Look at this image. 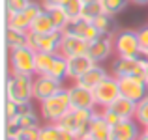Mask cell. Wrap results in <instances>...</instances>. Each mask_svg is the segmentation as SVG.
I'll return each instance as SVG.
<instances>
[{
    "instance_id": "1",
    "label": "cell",
    "mask_w": 148,
    "mask_h": 140,
    "mask_svg": "<svg viewBox=\"0 0 148 140\" xmlns=\"http://www.w3.org/2000/svg\"><path fill=\"white\" fill-rule=\"evenodd\" d=\"M69 108H71V99H69V92L66 88H62L54 95L41 101V116L51 123H58L68 114Z\"/></svg>"
},
{
    "instance_id": "2",
    "label": "cell",
    "mask_w": 148,
    "mask_h": 140,
    "mask_svg": "<svg viewBox=\"0 0 148 140\" xmlns=\"http://www.w3.org/2000/svg\"><path fill=\"white\" fill-rule=\"evenodd\" d=\"M6 95L10 101L19 105H28L34 97V79L32 75H11L6 82Z\"/></svg>"
},
{
    "instance_id": "3",
    "label": "cell",
    "mask_w": 148,
    "mask_h": 140,
    "mask_svg": "<svg viewBox=\"0 0 148 140\" xmlns=\"http://www.w3.org/2000/svg\"><path fill=\"white\" fill-rule=\"evenodd\" d=\"M94 114L96 112L88 110V108H73L71 107L68 110V114H66L56 125L62 127V129L71 131V133H75L77 137L81 138V137H84V135H88L90 122H92V118H94Z\"/></svg>"
},
{
    "instance_id": "4",
    "label": "cell",
    "mask_w": 148,
    "mask_h": 140,
    "mask_svg": "<svg viewBox=\"0 0 148 140\" xmlns=\"http://www.w3.org/2000/svg\"><path fill=\"white\" fill-rule=\"evenodd\" d=\"M10 67L15 75H34L36 73V50L30 47L10 49Z\"/></svg>"
},
{
    "instance_id": "5",
    "label": "cell",
    "mask_w": 148,
    "mask_h": 140,
    "mask_svg": "<svg viewBox=\"0 0 148 140\" xmlns=\"http://www.w3.org/2000/svg\"><path fill=\"white\" fill-rule=\"evenodd\" d=\"M114 50L122 58H135L141 54V43L135 30H120L114 34Z\"/></svg>"
},
{
    "instance_id": "6",
    "label": "cell",
    "mask_w": 148,
    "mask_h": 140,
    "mask_svg": "<svg viewBox=\"0 0 148 140\" xmlns=\"http://www.w3.org/2000/svg\"><path fill=\"white\" fill-rule=\"evenodd\" d=\"M146 64H148V60L143 58L141 54L135 58L118 56V60L112 64V73H114L116 79H122V77H143Z\"/></svg>"
},
{
    "instance_id": "7",
    "label": "cell",
    "mask_w": 148,
    "mask_h": 140,
    "mask_svg": "<svg viewBox=\"0 0 148 140\" xmlns=\"http://www.w3.org/2000/svg\"><path fill=\"white\" fill-rule=\"evenodd\" d=\"M94 97H96V105L107 108L118 99L122 93H120V84H118V79L116 77H107L99 86H96L94 90Z\"/></svg>"
},
{
    "instance_id": "8",
    "label": "cell",
    "mask_w": 148,
    "mask_h": 140,
    "mask_svg": "<svg viewBox=\"0 0 148 140\" xmlns=\"http://www.w3.org/2000/svg\"><path fill=\"white\" fill-rule=\"evenodd\" d=\"M62 34H66V36L81 37V39L88 41V43H92L94 39H98V37L101 36V34L98 32V28L92 24V21H86V19H83V17L71 19V21L64 26Z\"/></svg>"
},
{
    "instance_id": "9",
    "label": "cell",
    "mask_w": 148,
    "mask_h": 140,
    "mask_svg": "<svg viewBox=\"0 0 148 140\" xmlns=\"http://www.w3.org/2000/svg\"><path fill=\"white\" fill-rule=\"evenodd\" d=\"M62 36H64L62 30H56L53 34H45V36L28 32V47L36 52H58Z\"/></svg>"
},
{
    "instance_id": "10",
    "label": "cell",
    "mask_w": 148,
    "mask_h": 140,
    "mask_svg": "<svg viewBox=\"0 0 148 140\" xmlns=\"http://www.w3.org/2000/svg\"><path fill=\"white\" fill-rule=\"evenodd\" d=\"M118 84H120V93L127 99L135 101V103H139L148 95V84L145 77H122V79H118Z\"/></svg>"
},
{
    "instance_id": "11",
    "label": "cell",
    "mask_w": 148,
    "mask_h": 140,
    "mask_svg": "<svg viewBox=\"0 0 148 140\" xmlns=\"http://www.w3.org/2000/svg\"><path fill=\"white\" fill-rule=\"evenodd\" d=\"M62 90V82L56 79H53L51 75H38L34 79V97L38 101H45L47 97L54 95L56 92Z\"/></svg>"
},
{
    "instance_id": "12",
    "label": "cell",
    "mask_w": 148,
    "mask_h": 140,
    "mask_svg": "<svg viewBox=\"0 0 148 140\" xmlns=\"http://www.w3.org/2000/svg\"><path fill=\"white\" fill-rule=\"evenodd\" d=\"M114 50V37L112 36H99L98 39H94L90 45H88V56L99 64V62L107 60L111 56V52Z\"/></svg>"
},
{
    "instance_id": "13",
    "label": "cell",
    "mask_w": 148,
    "mask_h": 140,
    "mask_svg": "<svg viewBox=\"0 0 148 140\" xmlns=\"http://www.w3.org/2000/svg\"><path fill=\"white\" fill-rule=\"evenodd\" d=\"M68 92H69V99H71L73 108H88V110H94L96 97H94V92L92 90H88V88H84V86L75 82L71 88H68Z\"/></svg>"
},
{
    "instance_id": "14",
    "label": "cell",
    "mask_w": 148,
    "mask_h": 140,
    "mask_svg": "<svg viewBox=\"0 0 148 140\" xmlns=\"http://www.w3.org/2000/svg\"><path fill=\"white\" fill-rule=\"evenodd\" d=\"M88 41L81 39V37H75V36H62V41H60V49L58 52L64 54L66 58H71V56H81V54H86L88 52Z\"/></svg>"
},
{
    "instance_id": "15",
    "label": "cell",
    "mask_w": 148,
    "mask_h": 140,
    "mask_svg": "<svg viewBox=\"0 0 148 140\" xmlns=\"http://www.w3.org/2000/svg\"><path fill=\"white\" fill-rule=\"evenodd\" d=\"M96 65V62L92 60L88 54H81V56H71L68 58V79L77 80L79 77H83L88 69H92Z\"/></svg>"
},
{
    "instance_id": "16",
    "label": "cell",
    "mask_w": 148,
    "mask_h": 140,
    "mask_svg": "<svg viewBox=\"0 0 148 140\" xmlns=\"http://www.w3.org/2000/svg\"><path fill=\"white\" fill-rule=\"evenodd\" d=\"M141 137L139 127L133 120H122L120 123L111 127V138L109 140H137Z\"/></svg>"
},
{
    "instance_id": "17",
    "label": "cell",
    "mask_w": 148,
    "mask_h": 140,
    "mask_svg": "<svg viewBox=\"0 0 148 140\" xmlns=\"http://www.w3.org/2000/svg\"><path fill=\"white\" fill-rule=\"evenodd\" d=\"M107 71H105L101 65L96 64L92 69H88L86 73H84L83 77H79V79L75 80L77 84H81V86H84V88H88V90H94L96 86H99L101 82H103L105 79H107Z\"/></svg>"
},
{
    "instance_id": "18",
    "label": "cell",
    "mask_w": 148,
    "mask_h": 140,
    "mask_svg": "<svg viewBox=\"0 0 148 140\" xmlns=\"http://www.w3.org/2000/svg\"><path fill=\"white\" fill-rule=\"evenodd\" d=\"M56 30H58V28H56V24H54L53 17H51V13H49L47 10L41 11V13L32 21V24H30V32L40 34V36L53 34V32H56Z\"/></svg>"
},
{
    "instance_id": "19",
    "label": "cell",
    "mask_w": 148,
    "mask_h": 140,
    "mask_svg": "<svg viewBox=\"0 0 148 140\" xmlns=\"http://www.w3.org/2000/svg\"><path fill=\"white\" fill-rule=\"evenodd\" d=\"M88 135L96 140H109L111 138V125L105 122L103 114H94V118H92V122H90Z\"/></svg>"
},
{
    "instance_id": "20",
    "label": "cell",
    "mask_w": 148,
    "mask_h": 140,
    "mask_svg": "<svg viewBox=\"0 0 148 140\" xmlns=\"http://www.w3.org/2000/svg\"><path fill=\"white\" fill-rule=\"evenodd\" d=\"M111 108L116 112V114H120L122 120H133L135 114H137V103L131 101V99H127V97H124V95H120L118 99L111 105Z\"/></svg>"
},
{
    "instance_id": "21",
    "label": "cell",
    "mask_w": 148,
    "mask_h": 140,
    "mask_svg": "<svg viewBox=\"0 0 148 140\" xmlns=\"http://www.w3.org/2000/svg\"><path fill=\"white\" fill-rule=\"evenodd\" d=\"M6 43H8L10 49L28 47V32H21V30L6 28Z\"/></svg>"
},
{
    "instance_id": "22",
    "label": "cell",
    "mask_w": 148,
    "mask_h": 140,
    "mask_svg": "<svg viewBox=\"0 0 148 140\" xmlns=\"http://www.w3.org/2000/svg\"><path fill=\"white\" fill-rule=\"evenodd\" d=\"M58 52H36V75H49Z\"/></svg>"
},
{
    "instance_id": "23",
    "label": "cell",
    "mask_w": 148,
    "mask_h": 140,
    "mask_svg": "<svg viewBox=\"0 0 148 140\" xmlns=\"http://www.w3.org/2000/svg\"><path fill=\"white\" fill-rule=\"evenodd\" d=\"M30 24H32V21L25 15V11L8 13V28L21 30V32H30Z\"/></svg>"
},
{
    "instance_id": "24",
    "label": "cell",
    "mask_w": 148,
    "mask_h": 140,
    "mask_svg": "<svg viewBox=\"0 0 148 140\" xmlns=\"http://www.w3.org/2000/svg\"><path fill=\"white\" fill-rule=\"evenodd\" d=\"M49 75L53 77V79L60 80V82L66 79V77H68V58H66L64 54H60V52L56 54V58H54V64H53V67H51Z\"/></svg>"
},
{
    "instance_id": "25",
    "label": "cell",
    "mask_w": 148,
    "mask_h": 140,
    "mask_svg": "<svg viewBox=\"0 0 148 140\" xmlns=\"http://www.w3.org/2000/svg\"><path fill=\"white\" fill-rule=\"evenodd\" d=\"M101 4H103L105 13L111 15V17H114V15L122 13V11L126 10L127 4H130V0H101Z\"/></svg>"
},
{
    "instance_id": "26",
    "label": "cell",
    "mask_w": 148,
    "mask_h": 140,
    "mask_svg": "<svg viewBox=\"0 0 148 140\" xmlns=\"http://www.w3.org/2000/svg\"><path fill=\"white\" fill-rule=\"evenodd\" d=\"M103 4L101 2H92V4H83V11H81V17L86 19V21H94L96 17L103 15Z\"/></svg>"
},
{
    "instance_id": "27",
    "label": "cell",
    "mask_w": 148,
    "mask_h": 140,
    "mask_svg": "<svg viewBox=\"0 0 148 140\" xmlns=\"http://www.w3.org/2000/svg\"><path fill=\"white\" fill-rule=\"evenodd\" d=\"M112 17L107 13L99 15V17H96L94 21H92V24L98 28V32L101 34V36H111V30H112Z\"/></svg>"
},
{
    "instance_id": "28",
    "label": "cell",
    "mask_w": 148,
    "mask_h": 140,
    "mask_svg": "<svg viewBox=\"0 0 148 140\" xmlns=\"http://www.w3.org/2000/svg\"><path fill=\"white\" fill-rule=\"evenodd\" d=\"M47 11L51 13V17H53V21H54V24H56L58 30H64V26L71 21L64 7H53V10H47Z\"/></svg>"
},
{
    "instance_id": "29",
    "label": "cell",
    "mask_w": 148,
    "mask_h": 140,
    "mask_svg": "<svg viewBox=\"0 0 148 140\" xmlns=\"http://www.w3.org/2000/svg\"><path fill=\"white\" fill-rule=\"evenodd\" d=\"M17 140H40V127H21L15 135Z\"/></svg>"
},
{
    "instance_id": "30",
    "label": "cell",
    "mask_w": 148,
    "mask_h": 140,
    "mask_svg": "<svg viewBox=\"0 0 148 140\" xmlns=\"http://www.w3.org/2000/svg\"><path fill=\"white\" fill-rule=\"evenodd\" d=\"M58 137H60V127L56 123L40 127V140H58Z\"/></svg>"
},
{
    "instance_id": "31",
    "label": "cell",
    "mask_w": 148,
    "mask_h": 140,
    "mask_svg": "<svg viewBox=\"0 0 148 140\" xmlns=\"http://www.w3.org/2000/svg\"><path fill=\"white\" fill-rule=\"evenodd\" d=\"M135 122L141 125H148V95L137 103V114H135Z\"/></svg>"
},
{
    "instance_id": "32",
    "label": "cell",
    "mask_w": 148,
    "mask_h": 140,
    "mask_svg": "<svg viewBox=\"0 0 148 140\" xmlns=\"http://www.w3.org/2000/svg\"><path fill=\"white\" fill-rule=\"evenodd\" d=\"M30 0H6V11L8 13H19L28 7Z\"/></svg>"
},
{
    "instance_id": "33",
    "label": "cell",
    "mask_w": 148,
    "mask_h": 140,
    "mask_svg": "<svg viewBox=\"0 0 148 140\" xmlns=\"http://www.w3.org/2000/svg\"><path fill=\"white\" fill-rule=\"evenodd\" d=\"M64 10L69 15V19H77V17H81V11H83V2L81 0H71Z\"/></svg>"
},
{
    "instance_id": "34",
    "label": "cell",
    "mask_w": 148,
    "mask_h": 140,
    "mask_svg": "<svg viewBox=\"0 0 148 140\" xmlns=\"http://www.w3.org/2000/svg\"><path fill=\"white\" fill-rule=\"evenodd\" d=\"M101 114H103V118H105V122L109 123V125H116V123H120L122 122V118H120V114H116L114 110H112L111 107H107V108H103V112H101Z\"/></svg>"
},
{
    "instance_id": "35",
    "label": "cell",
    "mask_w": 148,
    "mask_h": 140,
    "mask_svg": "<svg viewBox=\"0 0 148 140\" xmlns=\"http://www.w3.org/2000/svg\"><path fill=\"white\" fill-rule=\"evenodd\" d=\"M43 10H45V7H43V6H40L38 2H30V4H28V7L25 10V15L30 19V21H34V19H36Z\"/></svg>"
},
{
    "instance_id": "36",
    "label": "cell",
    "mask_w": 148,
    "mask_h": 140,
    "mask_svg": "<svg viewBox=\"0 0 148 140\" xmlns=\"http://www.w3.org/2000/svg\"><path fill=\"white\" fill-rule=\"evenodd\" d=\"M139 43H141V52H148V24L143 26L141 30H137Z\"/></svg>"
},
{
    "instance_id": "37",
    "label": "cell",
    "mask_w": 148,
    "mask_h": 140,
    "mask_svg": "<svg viewBox=\"0 0 148 140\" xmlns=\"http://www.w3.org/2000/svg\"><path fill=\"white\" fill-rule=\"evenodd\" d=\"M71 0H43L45 10H53V7H66Z\"/></svg>"
},
{
    "instance_id": "38",
    "label": "cell",
    "mask_w": 148,
    "mask_h": 140,
    "mask_svg": "<svg viewBox=\"0 0 148 140\" xmlns=\"http://www.w3.org/2000/svg\"><path fill=\"white\" fill-rule=\"evenodd\" d=\"M58 140H79V137H77L75 133H71V131L60 127V137H58Z\"/></svg>"
},
{
    "instance_id": "39",
    "label": "cell",
    "mask_w": 148,
    "mask_h": 140,
    "mask_svg": "<svg viewBox=\"0 0 148 140\" xmlns=\"http://www.w3.org/2000/svg\"><path fill=\"white\" fill-rule=\"evenodd\" d=\"M130 2H133L135 6H146V4H148V0H130Z\"/></svg>"
},
{
    "instance_id": "40",
    "label": "cell",
    "mask_w": 148,
    "mask_h": 140,
    "mask_svg": "<svg viewBox=\"0 0 148 140\" xmlns=\"http://www.w3.org/2000/svg\"><path fill=\"white\" fill-rule=\"evenodd\" d=\"M137 140H148V133H145V131H143V135H141Z\"/></svg>"
},
{
    "instance_id": "41",
    "label": "cell",
    "mask_w": 148,
    "mask_h": 140,
    "mask_svg": "<svg viewBox=\"0 0 148 140\" xmlns=\"http://www.w3.org/2000/svg\"><path fill=\"white\" fill-rule=\"evenodd\" d=\"M143 77H145V80H146V84H148V64H146V67H145V75H143Z\"/></svg>"
},
{
    "instance_id": "42",
    "label": "cell",
    "mask_w": 148,
    "mask_h": 140,
    "mask_svg": "<svg viewBox=\"0 0 148 140\" xmlns=\"http://www.w3.org/2000/svg\"><path fill=\"white\" fill-rule=\"evenodd\" d=\"M79 140H96V138H92V137H90V135H84V137H81Z\"/></svg>"
},
{
    "instance_id": "43",
    "label": "cell",
    "mask_w": 148,
    "mask_h": 140,
    "mask_svg": "<svg viewBox=\"0 0 148 140\" xmlns=\"http://www.w3.org/2000/svg\"><path fill=\"white\" fill-rule=\"evenodd\" d=\"M83 4H92V2H101V0H81Z\"/></svg>"
},
{
    "instance_id": "44",
    "label": "cell",
    "mask_w": 148,
    "mask_h": 140,
    "mask_svg": "<svg viewBox=\"0 0 148 140\" xmlns=\"http://www.w3.org/2000/svg\"><path fill=\"white\" fill-rule=\"evenodd\" d=\"M6 140H17L15 137H6Z\"/></svg>"
},
{
    "instance_id": "45",
    "label": "cell",
    "mask_w": 148,
    "mask_h": 140,
    "mask_svg": "<svg viewBox=\"0 0 148 140\" xmlns=\"http://www.w3.org/2000/svg\"><path fill=\"white\" fill-rule=\"evenodd\" d=\"M145 133H148V125H145Z\"/></svg>"
}]
</instances>
